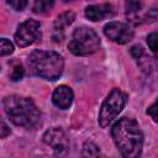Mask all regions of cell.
Returning a JSON list of instances; mask_svg holds the SVG:
<instances>
[{"label":"cell","instance_id":"6da1fadb","mask_svg":"<svg viewBox=\"0 0 158 158\" xmlns=\"http://www.w3.org/2000/svg\"><path fill=\"white\" fill-rule=\"evenodd\" d=\"M112 139L122 158H139L143 147V133L138 123L130 117H122L111 128Z\"/></svg>","mask_w":158,"mask_h":158},{"label":"cell","instance_id":"7a4b0ae2","mask_svg":"<svg viewBox=\"0 0 158 158\" xmlns=\"http://www.w3.org/2000/svg\"><path fill=\"white\" fill-rule=\"evenodd\" d=\"M2 106L10 121L16 126L32 128L40 121V111L30 98L10 95L4 98Z\"/></svg>","mask_w":158,"mask_h":158},{"label":"cell","instance_id":"3957f363","mask_svg":"<svg viewBox=\"0 0 158 158\" xmlns=\"http://www.w3.org/2000/svg\"><path fill=\"white\" fill-rule=\"evenodd\" d=\"M27 64L32 74L46 79V80H57L64 68L63 57L53 51H33L28 58Z\"/></svg>","mask_w":158,"mask_h":158},{"label":"cell","instance_id":"277c9868","mask_svg":"<svg viewBox=\"0 0 158 158\" xmlns=\"http://www.w3.org/2000/svg\"><path fill=\"white\" fill-rule=\"evenodd\" d=\"M68 48L75 56H89L100 48V38L93 28L81 26L74 30Z\"/></svg>","mask_w":158,"mask_h":158},{"label":"cell","instance_id":"5b68a950","mask_svg":"<svg viewBox=\"0 0 158 158\" xmlns=\"http://www.w3.org/2000/svg\"><path fill=\"white\" fill-rule=\"evenodd\" d=\"M127 100V95L121 91L120 89H112L106 99L104 100L100 112H99V125L102 128H106L111 125V122L118 116V114L122 111L125 104Z\"/></svg>","mask_w":158,"mask_h":158},{"label":"cell","instance_id":"8992f818","mask_svg":"<svg viewBox=\"0 0 158 158\" xmlns=\"http://www.w3.org/2000/svg\"><path fill=\"white\" fill-rule=\"evenodd\" d=\"M41 25L36 20H26L17 27V31L15 33V42L19 47L25 48L32 43H35L37 40L41 38Z\"/></svg>","mask_w":158,"mask_h":158},{"label":"cell","instance_id":"52a82bcc","mask_svg":"<svg viewBox=\"0 0 158 158\" xmlns=\"http://www.w3.org/2000/svg\"><path fill=\"white\" fill-rule=\"evenodd\" d=\"M43 142L53 148L54 156L57 158H60L67 154L69 148V141L64 133V131L59 127H53L44 132L43 135Z\"/></svg>","mask_w":158,"mask_h":158},{"label":"cell","instance_id":"ba28073f","mask_svg":"<svg viewBox=\"0 0 158 158\" xmlns=\"http://www.w3.org/2000/svg\"><path fill=\"white\" fill-rule=\"evenodd\" d=\"M104 33L109 40L118 44H125L133 38V30L128 25L117 21L106 23L104 26Z\"/></svg>","mask_w":158,"mask_h":158},{"label":"cell","instance_id":"9c48e42d","mask_svg":"<svg viewBox=\"0 0 158 158\" xmlns=\"http://www.w3.org/2000/svg\"><path fill=\"white\" fill-rule=\"evenodd\" d=\"M73 99H74V94H73V90L67 86V85H59L54 89L53 94H52V101L53 104L62 109V110H65L68 109L72 102H73Z\"/></svg>","mask_w":158,"mask_h":158},{"label":"cell","instance_id":"30bf717a","mask_svg":"<svg viewBox=\"0 0 158 158\" xmlns=\"http://www.w3.org/2000/svg\"><path fill=\"white\" fill-rule=\"evenodd\" d=\"M111 5L109 4H100V5H89L85 9V16L90 21H100L112 11Z\"/></svg>","mask_w":158,"mask_h":158},{"label":"cell","instance_id":"8fae6325","mask_svg":"<svg viewBox=\"0 0 158 158\" xmlns=\"http://www.w3.org/2000/svg\"><path fill=\"white\" fill-rule=\"evenodd\" d=\"M74 19H75V15H74V12H72V11H65V12L60 14V15L57 17L56 22H54L56 33H59V32L62 33L63 30H64L67 26H69L70 23H73Z\"/></svg>","mask_w":158,"mask_h":158},{"label":"cell","instance_id":"7c38bea8","mask_svg":"<svg viewBox=\"0 0 158 158\" xmlns=\"http://www.w3.org/2000/svg\"><path fill=\"white\" fill-rule=\"evenodd\" d=\"M100 151L99 147L91 142V141H86L83 144L81 152H80V158H99Z\"/></svg>","mask_w":158,"mask_h":158},{"label":"cell","instance_id":"4fadbf2b","mask_svg":"<svg viewBox=\"0 0 158 158\" xmlns=\"http://www.w3.org/2000/svg\"><path fill=\"white\" fill-rule=\"evenodd\" d=\"M137 63H138V65L141 67V69L144 73H151L156 67L154 59L151 56H147L146 53H143L139 58H137Z\"/></svg>","mask_w":158,"mask_h":158},{"label":"cell","instance_id":"5bb4252c","mask_svg":"<svg viewBox=\"0 0 158 158\" xmlns=\"http://www.w3.org/2000/svg\"><path fill=\"white\" fill-rule=\"evenodd\" d=\"M54 2L53 1H48V0H40V1H36L33 4V12L36 14H44V12H48L52 7H53Z\"/></svg>","mask_w":158,"mask_h":158},{"label":"cell","instance_id":"9a60e30c","mask_svg":"<svg viewBox=\"0 0 158 158\" xmlns=\"http://www.w3.org/2000/svg\"><path fill=\"white\" fill-rule=\"evenodd\" d=\"M147 44L156 57H158V33L153 32L147 36Z\"/></svg>","mask_w":158,"mask_h":158},{"label":"cell","instance_id":"2e32d148","mask_svg":"<svg viewBox=\"0 0 158 158\" xmlns=\"http://www.w3.org/2000/svg\"><path fill=\"white\" fill-rule=\"evenodd\" d=\"M12 52H14V44L6 38H1L0 40V54L7 56V54H11Z\"/></svg>","mask_w":158,"mask_h":158},{"label":"cell","instance_id":"e0dca14e","mask_svg":"<svg viewBox=\"0 0 158 158\" xmlns=\"http://www.w3.org/2000/svg\"><path fill=\"white\" fill-rule=\"evenodd\" d=\"M23 77V68L21 65V63H15L12 65V70L10 73V79L12 81H17Z\"/></svg>","mask_w":158,"mask_h":158},{"label":"cell","instance_id":"ac0fdd59","mask_svg":"<svg viewBox=\"0 0 158 158\" xmlns=\"http://www.w3.org/2000/svg\"><path fill=\"white\" fill-rule=\"evenodd\" d=\"M147 115H149V116L153 118V121L158 123V98H157V100L147 109Z\"/></svg>","mask_w":158,"mask_h":158},{"label":"cell","instance_id":"d6986e66","mask_svg":"<svg viewBox=\"0 0 158 158\" xmlns=\"http://www.w3.org/2000/svg\"><path fill=\"white\" fill-rule=\"evenodd\" d=\"M7 4L11 7H14L15 10H17V11H21L27 6V1L26 0H9Z\"/></svg>","mask_w":158,"mask_h":158},{"label":"cell","instance_id":"ffe728a7","mask_svg":"<svg viewBox=\"0 0 158 158\" xmlns=\"http://www.w3.org/2000/svg\"><path fill=\"white\" fill-rule=\"evenodd\" d=\"M143 53H144V49H143V47H142V46L136 44V46H133V47L131 48V54L133 56V58H135V59L139 58Z\"/></svg>","mask_w":158,"mask_h":158},{"label":"cell","instance_id":"44dd1931","mask_svg":"<svg viewBox=\"0 0 158 158\" xmlns=\"http://www.w3.org/2000/svg\"><path fill=\"white\" fill-rule=\"evenodd\" d=\"M7 135H10V128H9L7 125L2 121V122H1V138H5Z\"/></svg>","mask_w":158,"mask_h":158}]
</instances>
